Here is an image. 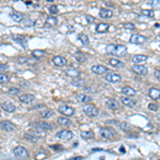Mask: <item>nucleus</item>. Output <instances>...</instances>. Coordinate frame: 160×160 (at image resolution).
<instances>
[{"label":"nucleus","mask_w":160,"mask_h":160,"mask_svg":"<svg viewBox=\"0 0 160 160\" xmlns=\"http://www.w3.org/2000/svg\"><path fill=\"white\" fill-rule=\"evenodd\" d=\"M106 51L109 55H113V56L123 57L125 53L127 52V47L124 45H114V44H109L106 47Z\"/></svg>","instance_id":"nucleus-1"},{"label":"nucleus","mask_w":160,"mask_h":160,"mask_svg":"<svg viewBox=\"0 0 160 160\" xmlns=\"http://www.w3.org/2000/svg\"><path fill=\"white\" fill-rule=\"evenodd\" d=\"M83 112H85V114L88 115V116H92V118H95V116H97L99 111H98V109L95 107L94 105H91V104H87L85 105L83 107Z\"/></svg>","instance_id":"nucleus-2"},{"label":"nucleus","mask_w":160,"mask_h":160,"mask_svg":"<svg viewBox=\"0 0 160 160\" xmlns=\"http://www.w3.org/2000/svg\"><path fill=\"white\" fill-rule=\"evenodd\" d=\"M0 129L7 131V132H13L16 129V126L13 123H11L10 121H2L0 122Z\"/></svg>","instance_id":"nucleus-3"},{"label":"nucleus","mask_w":160,"mask_h":160,"mask_svg":"<svg viewBox=\"0 0 160 160\" xmlns=\"http://www.w3.org/2000/svg\"><path fill=\"white\" fill-rule=\"evenodd\" d=\"M58 111H59L61 114L65 115V116H72V115L75 114V110H74V108L69 107V106H66V105L60 106L59 108H58Z\"/></svg>","instance_id":"nucleus-4"},{"label":"nucleus","mask_w":160,"mask_h":160,"mask_svg":"<svg viewBox=\"0 0 160 160\" xmlns=\"http://www.w3.org/2000/svg\"><path fill=\"white\" fill-rule=\"evenodd\" d=\"M146 37L143 35H141V34H132V35L130 36V43H132V44H136V45H141V44H144V43L146 42Z\"/></svg>","instance_id":"nucleus-5"},{"label":"nucleus","mask_w":160,"mask_h":160,"mask_svg":"<svg viewBox=\"0 0 160 160\" xmlns=\"http://www.w3.org/2000/svg\"><path fill=\"white\" fill-rule=\"evenodd\" d=\"M56 137L59 138V139H61V140L69 141V140H71L73 137H74V134H73L72 131L66 130V129H63V130L59 131V132L56 134Z\"/></svg>","instance_id":"nucleus-6"},{"label":"nucleus","mask_w":160,"mask_h":160,"mask_svg":"<svg viewBox=\"0 0 160 160\" xmlns=\"http://www.w3.org/2000/svg\"><path fill=\"white\" fill-rule=\"evenodd\" d=\"M13 154L14 156L18 157V158H24V157H28L29 156V153L28 150L23 146H17L13 150Z\"/></svg>","instance_id":"nucleus-7"},{"label":"nucleus","mask_w":160,"mask_h":160,"mask_svg":"<svg viewBox=\"0 0 160 160\" xmlns=\"http://www.w3.org/2000/svg\"><path fill=\"white\" fill-rule=\"evenodd\" d=\"M105 79L110 83H118L122 80V77L118 74H115V73H108L105 77Z\"/></svg>","instance_id":"nucleus-8"},{"label":"nucleus","mask_w":160,"mask_h":160,"mask_svg":"<svg viewBox=\"0 0 160 160\" xmlns=\"http://www.w3.org/2000/svg\"><path fill=\"white\" fill-rule=\"evenodd\" d=\"M91 71L94 74H96V75H104L105 73H108L110 72L106 66L104 65H100V64H97V65H94V66H92V69Z\"/></svg>","instance_id":"nucleus-9"},{"label":"nucleus","mask_w":160,"mask_h":160,"mask_svg":"<svg viewBox=\"0 0 160 160\" xmlns=\"http://www.w3.org/2000/svg\"><path fill=\"white\" fill-rule=\"evenodd\" d=\"M52 63L56 66L62 67V66H65L66 64H67V60L62 56H56L52 58Z\"/></svg>","instance_id":"nucleus-10"},{"label":"nucleus","mask_w":160,"mask_h":160,"mask_svg":"<svg viewBox=\"0 0 160 160\" xmlns=\"http://www.w3.org/2000/svg\"><path fill=\"white\" fill-rule=\"evenodd\" d=\"M100 136L104 138V139L110 140V139L113 138L114 134H113V130H112V129H110V128H108V127H104L100 129Z\"/></svg>","instance_id":"nucleus-11"},{"label":"nucleus","mask_w":160,"mask_h":160,"mask_svg":"<svg viewBox=\"0 0 160 160\" xmlns=\"http://www.w3.org/2000/svg\"><path fill=\"white\" fill-rule=\"evenodd\" d=\"M12 37H13V39L15 42L20 44L24 49L27 48V39L24 35H20V34H13Z\"/></svg>","instance_id":"nucleus-12"},{"label":"nucleus","mask_w":160,"mask_h":160,"mask_svg":"<svg viewBox=\"0 0 160 160\" xmlns=\"http://www.w3.org/2000/svg\"><path fill=\"white\" fill-rule=\"evenodd\" d=\"M132 71L138 75H146L147 74V67L141 64H137V65L132 66Z\"/></svg>","instance_id":"nucleus-13"},{"label":"nucleus","mask_w":160,"mask_h":160,"mask_svg":"<svg viewBox=\"0 0 160 160\" xmlns=\"http://www.w3.org/2000/svg\"><path fill=\"white\" fill-rule=\"evenodd\" d=\"M19 101L20 103H23V104H31L33 100H34V96L32 94H23L20 95L19 97Z\"/></svg>","instance_id":"nucleus-14"},{"label":"nucleus","mask_w":160,"mask_h":160,"mask_svg":"<svg viewBox=\"0 0 160 160\" xmlns=\"http://www.w3.org/2000/svg\"><path fill=\"white\" fill-rule=\"evenodd\" d=\"M1 108L7 112H14L15 109H16L15 106H14V104H12L10 101H4V103H2V104H1Z\"/></svg>","instance_id":"nucleus-15"},{"label":"nucleus","mask_w":160,"mask_h":160,"mask_svg":"<svg viewBox=\"0 0 160 160\" xmlns=\"http://www.w3.org/2000/svg\"><path fill=\"white\" fill-rule=\"evenodd\" d=\"M91 96H89V95H85V94H78L76 95V100L78 101V103H81V104H85V103H89V101L92 100Z\"/></svg>","instance_id":"nucleus-16"},{"label":"nucleus","mask_w":160,"mask_h":160,"mask_svg":"<svg viewBox=\"0 0 160 160\" xmlns=\"http://www.w3.org/2000/svg\"><path fill=\"white\" fill-rule=\"evenodd\" d=\"M148 96H150L152 99H159L160 98V90L159 89H156V88H152L150 89V91H148Z\"/></svg>","instance_id":"nucleus-17"},{"label":"nucleus","mask_w":160,"mask_h":160,"mask_svg":"<svg viewBox=\"0 0 160 160\" xmlns=\"http://www.w3.org/2000/svg\"><path fill=\"white\" fill-rule=\"evenodd\" d=\"M121 91H122V93H123V94L126 95V96H128V97H132V96H134V95H136V91H134V90L131 88V87H128V85H126V87H123Z\"/></svg>","instance_id":"nucleus-18"},{"label":"nucleus","mask_w":160,"mask_h":160,"mask_svg":"<svg viewBox=\"0 0 160 160\" xmlns=\"http://www.w3.org/2000/svg\"><path fill=\"white\" fill-rule=\"evenodd\" d=\"M10 17L15 23H21L24 19V14L19 13V12H11Z\"/></svg>","instance_id":"nucleus-19"},{"label":"nucleus","mask_w":160,"mask_h":160,"mask_svg":"<svg viewBox=\"0 0 160 160\" xmlns=\"http://www.w3.org/2000/svg\"><path fill=\"white\" fill-rule=\"evenodd\" d=\"M36 126L41 128V129H43L44 131H48L53 129V125L50 124V123H47V122H39V123H37Z\"/></svg>","instance_id":"nucleus-20"},{"label":"nucleus","mask_w":160,"mask_h":160,"mask_svg":"<svg viewBox=\"0 0 160 160\" xmlns=\"http://www.w3.org/2000/svg\"><path fill=\"white\" fill-rule=\"evenodd\" d=\"M58 25V19L56 17L53 16H49L47 19H46V23H45V27L46 28H51V27H55Z\"/></svg>","instance_id":"nucleus-21"},{"label":"nucleus","mask_w":160,"mask_h":160,"mask_svg":"<svg viewBox=\"0 0 160 160\" xmlns=\"http://www.w3.org/2000/svg\"><path fill=\"white\" fill-rule=\"evenodd\" d=\"M112 15H113V12L109 9H100L99 11V16L101 18H110L112 17Z\"/></svg>","instance_id":"nucleus-22"},{"label":"nucleus","mask_w":160,"mask_h":160,"mask_svg":"<svg viewBox=\"0 0 160 160\" xmlns=\"http://www.w3.org/2000/svg\"><path fill=\"white\" fill-rule=\"evenodd\" d=\"M121 101L125 106L129 107V108H134V106H136V101L132 100L130 97H121Z\"/></svg>","instance_id":"nucleus-23"},{"label":"nucleus","mask_w":160,"mask_h":160,"mask_svg":"<svg viewBox=\"0 0 160 160\" xmlns=\"http://www.w3.org/2000/svg\"><path fill=\"white\" fill-rule=\"evenodd\" d=\"M107 107L110 109H112V110H118V107H120V105H118V101L115 100V99H112V98H110V99H108L107 100Z\"/></svg>","instance_id":"nucleus-24"},{"label":"nucleus","mask_w":160,"mask_h":160,"mask_svg":"<svg viewBox=\"0 0 160 160\" xmlns=\"http://www.w3.org/2000/svg\"><path fill=\"white\" fill-rule=\"evenodd\" d=\"M109 30V25L108 24H105V23H100L98 24L96 26V31L98 33H105V32H108Z\"/></svg>","instance_id":"nucleus-25"},{"label":"nucleus","mask_w":160,"mask_h":160,"mask_svg":"<svg viewBox=\"0 0 160 160\" xmlns=\"http://www.w3.org/2000/svg\"><path fill=\"white\" fill-rule=\"evenodd\" d=\"M74 56H75V59L77 60L79 63H85V61L88 60V58L85 56V53H83V52L78 51V52H76Z\"/></svg>","instance_id":"nucleus-26"},{"label":"nucleus","mask_w":160,"mask_h":160,"mask_svg":"<svg viewBox=\"0 0 160 160\" xmlns=\"http://www.w3.org/2000/svg\"><path fill=\"white\" fill-rule=\"evenodd\" d=\"M65 74L69 77H72V78H77V77L80 76V72L76 69H69L67 71H65Z\"/></svg>","instance_id":"nucleus-27"},{"label":"nucleus","mask_w":160,"mask_h":160,"mask_svg":"<svg viewBox=\"0 0 160 160\" xmlns=\"http://www.w3.org/2000/svg\"><path fill=\"white\" fill-rule=\"evenodd\" d=\"M58 124L63 127H69V125L72 124V122L67 118H58Z\"/></svg>","instance_id":"nucleus-28"},{"label":"nucleus","mask_w":160,"mask_h":160,"mask_svg":"<svg viewBox=\"0 0 160 160\" xmlns=\"http://www.w3.org/2000/svg\"><path fill=\"white\" fill-rule=\"evenodd\" d=\"M29 134H33V136H36V137H45L46 136V132L43 129H41V128H36V129H33V130H30Z\"/></svg>","instance_id":"nucleus-29"},{"label":"nucleus","mask_w":160,"mask_h":160,"mask_svg":"<svg viewBox=\"0 0 160 160\" xmlns=\"http://www.w3.org/2000/svg\"><path fill=\"white\" fill-rule=\"evenodd\" d=\"M147 60V57L144 56V55H136V56L132 58V61L134 63H143Z\"/></svg>","instance_id":"nucleus-30"},{"label":"nucleus","mask_w":160,"mask_h":160,"mask_svg":"<svg viewBox=\"0 0 160 160\" xmlns=\"http://www.w3.org/2000/svg\"><path fill=\"white\" fill-rule=\"evenodd\" d=\"M109 63H110V65L113 66V67H122V66H124V63L122 62L121 60H118V59H110L109 60Z\"/></svg>","instance_id":"nucleus-31"},{"label":"nucleus","mask_w":160,"mask_h":160,"mask_svg":"<svg viewBox=\"0 0 160 160\" xmlns=\"http://www.w3.org/2000/svg\"><path fill=\"white\" fill-rule=\"evenodd\" d=\"M24 138H25V139H27L28 141H30V142H33V143H36V142L39 141V137L33 136V134H29V132H27V134H24Z\"/></svg>","instance_id":"nucleus-32"},{"label":"nucleus","mask_w":160,"mask_h":160,"mask_svg":"<svg viewBox=\"0 0 160 160\" xmlns=\"http://www.w3.org/2000/svg\"><path fill=\"white\" fill-rule=\"evenodd\" d=\"M46 52L44 51V50H39V49H35V50H33L32 51V56L34 57V58H36V59H41V58H43V57L45 56Z\"/></svg>","instance_id":"nucleus-33"},{"label":"nucleus","mask_w":160,"mask_h":160,"mask_svg":"<svg viewBox=\"0 0 160 160\" xmlns=\"http://www.w3.org/2000/svg\"><path fill=\"white\" fill-rule=\"evenodd\" d=\"M81 137L85 140H89V139H92L94 138V132L91 130H88V131H82L81 132Z\"/></svg>","instance_id":"nucleus-34"},{"label":"nucleus","mask_w":160,"mask_h":160,"mask_svg":"<svg viewBox=\"0 0 160 160\" xmlns=\"http://www.w3.org/2000/svg\"><path fill=\"white\" fill-rule=\"evenodd\" d=\"M78 39H79V41L83 44V45H88L89 43H90V39H89V36L87 35V34H79L78 35Z\"/></svg>","instance_id":"nucleus-35"},{"label":"nucleus","mask_w":160,"mask_h":160,"mask_svg":"<svg viewBox=\"0 0 160 160\" xmlns=\"http://www.w3.org/2000/svg\"><path fill=\"white\" fill-rule=\"evenodd\" d=\"M52 115H53V111H51V110H45V111L41 112V118H51Z\"/></svg>","instance_id":"nucleus-36"},{"label":"nucleus","mask_w":160,"mask_h":160,"mask_svg":"<svg viewBox=\"0 0 160 160\" xmlns=\"http://www.w3.org/2000/svg\"><path fill=\"white\" fill-rule=\"evenodd\" d=\"M72 85L75 87H83L85 85V79H75L72 81Z\"/></svg>","instance_id":"nucleus-37"},{"label":"nucleus","mask_w":160,"mask_h":160,"mask_svg":"<svg viewBox=\"0 0 160 160\" xmlns=\"http://www.w3.org/2000/svg\"><path fill=\"white\" fill-rule=\"evenodd\" d=\"M23 25L25 27H32V26L35 25V21L32 20V19H30V18H26V19H24Z\"/></svg>","instance_id":"nucleus-38"},{"label":"nucleus","mask_w":160,"mask_h":160,"mask_svg":"<svg viewBox=\"0 0 160 160\" xmlns=\"http://www.w3.org/2000/svg\"><path fill=\"white\" fill-rule=\"evenodd\" d=\"M48 10H49V13L52 14V15H57V14L59 13V9H58V7H57V6H55V4L50 6Z\"/></svg>","instance_id":"nucleus-39"},{"label":"nucleus","mask_w":160,"mask_h":160,"mask_svg":"<svg viewBox=\"0 0 160 160\" xmlns=\"http://www.w3.org/2000/svg\"><path fill=\"white\" fill-rule=\"evenodd\" d=\"M9 81H10L9 76H7V75H4V74H1V73H0V83L4 85V83H8Z\"/></svg>","instance_id":"nucleus-40"},{"label":"nucleus","mask_w":160,"mask_h":160,"mask_svg":"<svg viewBox=\"0 0 160 160\" xmlns=\"http://www.w3.org/2000/svg\"><path fill=\"white\" fill-rule=\"evenodd\" d=\"M120 126H121V128L124 131H129L131 129V126L128 123H126V122H122L121 124H120Z\"/></svg>","instance_id":"nucleus-41"},{"label":"nucleus","mask_w":160,"mask_h":160,"mask_svg":"<svg viewBox=\"0 0 160 160\" xmlns=\"http://www.w3.org/2000/svg\"><path fill=\"white\" fill-rule=\"evenodd\" d=\"M20 93V90L17 88H10L9 89V94L10 95H13V96H15V95H18Z\"/></svg>","instance_id":"nucleus-42"},{"label":"nucleus","mask_w":160,"mask_h":160,"mask_svg":"<svg viewBox=\"0 0 160 160\" xmlns=\"http://www.w3.org/2000/svg\"><path fill=\"white\" fill-rule=\"evenodd\" d=\"M141 14L144 15V16H147V17H153L154 16V12L152 10H142L141 11Z\"/></svg>","instance_id":"nucleus-43"},{"label":"nucleus","mask_w":160,"mask_h":160,"mask_svg":"<svg viewBox=\"0 0 160 160\" xmlns=\"http://www.w3.org/2000/svg\"><path fill=\"white\" fill-rule=\"evenodd\" d=\"M27 61H28L27 57H18V58H17V63H18V64H25Z\"/></svg>","instance_id":"nucleus-44"},{"label":"nucleus","mask_w":160,"mask_h":160,"mask_svg":"<svg viewBox=\"0 0 160 160\" xmlns=\"http://www.w3.org/2000/svg\"><path fill=\"white\" fill-rule=\"evenodd\" d=\"M150 6L154 8H160V0H152Z\"/></svg>","instance_id":"nucleus-45"},{"label":"nucleus","mask_w":160,"mask_h":160,"mask_svg":"<svg viewBox=\"0 0 160 160\" xmlns=\"http://www.w3.org/2000/svg\"><path fill=\"white\" fill-rule=\"evenodd\" d=\"M148 109H150V110H153V111H157V110L159 109V107H158L157 104H150L148 105Z\"/></svg>","instance_id":"nucleus-46"},{"label":"nucleus","mask_w":160,"mask_h":160,"mask_svg":"<svg viewBox=\"0 0 160 160\" xmlns=\"http://www.w3.org/2000/svg\"><path fill=\"white\" fill-rule=\"evenodd\" d=\"M124 28L125 29H127V30H134V24H131V23H126L124 25Z\"/></svg>","instance_id":"nucleus-47"},{"label":"nucleus","mask_w":160,"mask_h":160,"mask_svg":"<svg viewBox=\"0 0 160 160\" xmlns=\"http://www.w3.org/2000/svg\"><path fill=\"white\" fill-rule=\"evenodd\" d=\"M8 69H9L8 64H0V72H7Z\"/></svg>","instance_id":"nucleus-48"},{"label":"nucleus","mask_w":160,"mask_h":160,"mask_svg":"<svg viewBox=\"0 0 160 160\" xmlns=\"http://www.w3.org/2000/svg\"><path fill=\"white\" fill-rule=\"evenodd\" d=\"M85 18H87V19H88V23L89 24H92V23H94L95 21V18L93 16H90V15H87V16H85Z\"/></svg>","instance_id":"nucleus-49"},{"label":"nucleus","mask_w":160,"mask_h":160,"mask_svg":"<svg viewBox=\"0 0 160 160\" xmlns=\"http://www.w3.org/2000/svg\"><path fill=\"white\" fill-rule=\"evenodd\" d=\"M154 75H155V77H156L158 80H160V71H158V69H156L155 72H154Z\"/></svg>","instance_id":"nucleus-50"},{"label":"nucleus","mask_w":160,"mask_h":160,"mask_svg":"<svg viewBox=\"0 0 160 160\" xmlns=\"http://www.w3.org/2000/svg\"><path fill=\"white\" fill-rule=\"evenodd\" d=\"M45 154H39V155H36V158L35 159L36 160H39V159H44V158H45Z\"/></svg>","instance_id":"nucleus-51"},{"label":"nucleus","mask_w":160,"mask_h":160,"mask_svg":"<svg viewBox=\"0 0 160 160\" xmlns=\"http://www.w3.org/2000/svg\"><path fill=\"white\" fill-rule=\"evenodd\" d=\"M51 148H53V150H62V146L61 145H51Z\"/></svg>","instance_id":"nucleus-52"},{"label":"nucleus","mask_w":160,"mask_h":160,"mask_svg":"<svg viewBox=\"0 0 160 160\" xmlns=\"http://www.w3.org/2000/svg\"><path fill=\"white\" fill-rule=\"evenodd\" d=\"M67 160H82V157L77 156V157H72V158H69Z\"/></svg>","instance_id":"nucleus-53"},{"label":"nucleus","mask_w":160,"mask_h":160,"mask_svg":"<svg viewBox=\"0 0 160 160\" xmlns=\"http://www.w3.org/2000/svg\"><path fill=\"white\" fill-rule=\"evenodd\" d=\"M83 89H85V92H90V91H92L90 87H85V88H83Z\"/></svg>","instance_id":"nucleus-54"},{"label":"nucleus","mask_w":160,"mask_h":160,"mask_svg":"<svg viewBox=\"0 0 160 160\" xmlns=\"http://www.w3.org/2000/svg\"><path fill=\"white\" fill-rule=\"evenodd\" d=\"M44 107V105H36L35 109H39V108H43Z\"/></svg>","instance_id":"nucleus-55"},{"label":"nucleus","mask_w":160,"mask_h":160,"mask_svg":"<svg viewBox=\"0 0 160 160\" xmlns=\"http://www.w3.org/2000/svg\"><path fill=\"white\" fill-rule=\"evenodd\" d=\"M98 150H101V148H95V150H93L92 152H98Z\"/></svg>","instance_id":"nucleus-56"},{"label":"nucleus","mask_w":160,"mask_h":160,"mask_svg":"<svg viewBox=\"0 0 160 160\" xmlns=\"http://www.w3.org/2000/svg\"><path fill=\"white\" fill-rule=\"evenodd\" d=\"M26 4H27V6H29V4H31V2H30V1H27Z\"/></svg>","instance_id":"nucleus-57"},{"label":"nucleus","mask_w":160,"mask_h":160,"mask_svg":"<svg viewBox=\"0 0 160 160\" xmlns=\"http://www.w3.org/2000/svg\"><path fill=\"white\" fill-rule=\"evenodd\" d=\"M47 1H48V2H49V1H50V2H52V1H53V0H47Z\"/></svg>","instance_id":"nucleus-58"},{"label":"nucleus","mask_w":160,"mask_h":160,"mask_svg":"<svg viewBox=\"0 0 160 160\" xmlns=\"http://www.w3.org/2000/svg\"><path fill=\"white\" fill-rule=\"evenodd\" d=\"M0 116H1V112H0Z\"/></svg>","instance_id":"nucleus-59"},{"label":"nucleus","mask_w":160,"mask_h":160,"mask_svg":"<svg viewBox=\"0 0 160 160\" xmlns=\"http://www.w3.org/2000/svg\"><path fill=\"white\" fill-rule=\"evenodd\" d=\"M159 36H160V34H159Z\"/></svg>","instance_id":"nucleus-60"}]
</instances>
